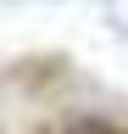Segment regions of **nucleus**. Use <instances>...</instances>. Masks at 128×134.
I'll list each match as a JSON object with an SVG mask.
<instances>
[{
    "instance_id": "obj_1",
    "label": "nucleus",
    "mask_w": 128,
    "mask_h": 134,
    "mask_svg": "<svg viewBox=\"0 0 128 134\" xmlns=\"http://www.w3.org/2000/svg\"><path fill=\"white\" fill-rule=\"evenodd\" d=\"M39 134H128V117H117V112H67Z\"/></svg>"
}]
</instances>
